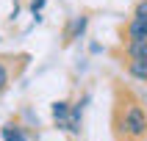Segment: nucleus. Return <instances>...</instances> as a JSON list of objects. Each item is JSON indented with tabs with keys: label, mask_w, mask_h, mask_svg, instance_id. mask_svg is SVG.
<instances>
[{
	"label": "nucleus",
	"mask_w": 147,
	"mask_h": 141,
	"mask_svg": "<svg viewBox=\"0 0 147 141\" xmlns=\"http://www.w3.org/2000/svg\"><path fill=\"white\" fill-rule=\"evenodd\" d=\"M122 124H125V130L131 133V136H142L147 130V116H144V111L139 105H131L125 111V122Z\"/></svg>",
	"instance_id": "f257e3e1"
},
{
	"label": "nucleus",
	"mask_w": 147,
	"mask_h": 141,
	"mask_svg": "<svg viewBox=\"0 0 147 141\" xmlns=\"http://www.w3.org/2000/svg\"><path fill=\"white\" fill-rule=\"evenodd\" d=\"M128 36L133 39H147V19L144 17H133V22L128 25Z\"/></svg>",
	"instance_id": "f03ea898"
},
{
	"label": "nucleus",
	"mask_w": 147,
	"mask_h": 141,
	"mask_svg": "<svg viewBox=\"0 0 147 141\" xmlns=\"http://www.w3.org/2000/svg\"><path fill=\"white\" fill-rule=\"evenodd\" d=\"M53 119H56V124L58 127H67V119H69V102H56L53 105Z\"/></svg>",
	"instance_id": "7ed1b4c3"
},
{
	"label": "nucleus",
	"mask_w": 147,
	"mask_h": 141,
	"mask_svg": "<svg viewBox=\"0 0 147 141\" xmlns=\"http://www.w3.org/2000/svg\"><path fill=\"white\" fill-rule=\"evenodd\" d=\"M81 114H83V105L69 108V119H67V130H69V133H78V130H81Z\"/></svg>",
	"instance_id": "20e7f679"
},
{
	"label": "nucleus",
	"mask_w": 147,
	"mask_h": 141,
	"mask_svg": "<svg viewBox=\"0 0 147 141\" xmlns=\"http://www.w3.org/2000/svg\"><path fill=\"white\" fill-rule=\"evenodd\" d=\"M128 53L131 58H147V39H133L128 44Z\"/></svg>",
	"instance_id": "39448f33"
},
{
	"label": "nucleus",
	"mask_w": 147,
	"mask_h": 141,
	"mask_svg": "<svg viewBox=\"0 0 147 141\" xmlns=\"http://www.w3.org/2000/svg\"><path fill=\"white\" fill-rule=\"evenodd\" d=\"M131 75L139 78V80H147V58H133L131 61Z\"/></svg>",
	"instance_id": "423d86ee"
},
{
	"label": "nucleus",
	"mask_w": 147,
	"mask_h": 141,
	"mask_svg": "<svg viewBox=\"0 0 147 141\" xmlns=\"http://www.w3.org/2000/svg\"><path fill=\"white\" fill-rule=\"evenodd\" d=\"M3 141H28V138L14 127H3Z\"/></svg>",
	"instance_id": "0eeeda50"
},
{
	"label": "nucleus",
	"mask_w": 147,
	"mask_h": 141,
	"mask_svg": "<svg viewBox=\"0 0 147 141\" xmlns=\"http://www.w3.org/2000/svg\"><path fill=\"white\" fill-rule=\"evenodd\" d=\"M6 83H8V72H6V66L0 64V91L6 89Z\"/></svg>",
	"instance_id": "6e6552de"
},
{
	"label": "nucleus",
	"mask_w": 147,
	"mask_h": 141,
	"mask_svg": "<svg viewBox=\"0 0 147 141\" xmlns=\"http://www.w3.org/2000/svg\"><path fill=\"white\" fill-rule=\"evenodd\" d=\"M136 17H144L147 19V0H142L139 6H136Z\"/></svg>",
	"instance_id": "1a4fd4ad"
},
{
	"label": "nucleus",
	"mask_w": 147,
	"mask_h": 141,
	"mask_svg": "<svg viewBox=\"0 0 147 141\" xmlns=\"http://www.w3.org/2000/svg\"><path fill=\"white\" fill-rule=\"evenodd\" d=\"M83 28H86V19H83V17H81V19L75 22V33H83Z\"/></svg>",
	"instance_id": "9d476101"
},
{
	"label": "nucleus",
	"mask_w": 147,
	"mask_h": 141,
	"mask_svg": "<svg viewBox=\"0 0 147 141\" xmlns=\"http://www.w3.org/2000/svg\"><path fill=\"white\" fill-rule=\"evenodd\" d=\"M42 6H45V0H33V3H31V11H33V14H36V11H39Z\"/></svg>",
	"instance_id": "9b49d317"
}]
</instances>
